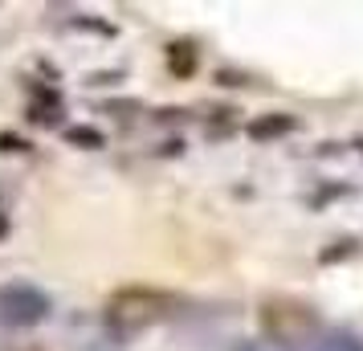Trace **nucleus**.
Returning a JSON list of instances; mask_svg holds the SVG:
<instances>
[{
    "label": "nucleus",
    "instance_id": "4",
    "mask_svg": "<svg viewBox=\"0 0 363 351\" xmlns=\"http://www.w3.org/2000/svg\"><path fill=\"white\" fill-rule=\"evenodd\" d=\"M318 351H363L359 343H355V339H327V343H318Z\"/></svg>",
    "mask_w": 363,
    "mask_h": 351
},
{
    "label": "nucleus",
    "instance_id": "3",
    "mask_svg": "<svg viewBox=\"0 0 363 351\" xmlns=\"http://www.w3.org/2000/svg\"><path fill=\"white\" fill-rule=\"evenodd\" d=\"M262 323H265V331L274 335V339H294V335H302V331L314 327V315H311V306H302V302L274 299V302L262 306Z\"/></svg>",
    "mask_w": 363,
    "mask_h": 351
},
{
    "label": "nucleus",
    "instance_id": "2",
    "mask_svg": "<svg viewBox=\"0 0 363 351\" xmlns=\"http://www.w3.org/2000/svg\"><path fill=\"white\" fill-rule=\"evenodd\" d=\"M45 306H50L45 294L25 282H13L0 290V323H9V327H33V323H41Z\"/></svg>",
    "mask_w": 363,
    "mask_h": 351
},
{
    "label": "nucleus",
    "instance_id": "1",
    "mask_svg": "<svg viewBox=\"0 0 363 351\" xmlns=\"http://www.w3.org/2000/svg\"><path fill=\"white\" fill-rule=\"evenodd\" d=\"M167 311H172V299L160 294V290H147V286H127V290L111 294V302H106V318L123 331L151 327V323L167 318Z\"/></svg>",
    "mask_w": 363,
    "mask_h": 351
},
{
    "label": "nucleus",
    "instance_id": "5",
    "mask_svg": "<svg viewBox=\"0 0 363 351\" xmlns=\"http://www.w3.org/2000/svg\"><path fill=\"white\" fill-rule=\"evenodd\" d=\"M9 351H41V347H9Z\"/></svg>",
    "mask_w": 363,
    "mask_h": 351
}]
</instances>
